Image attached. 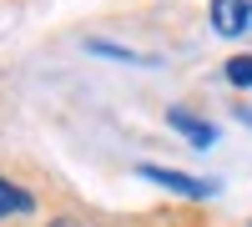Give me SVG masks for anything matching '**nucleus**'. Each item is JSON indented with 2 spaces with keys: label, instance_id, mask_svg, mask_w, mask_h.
Wrapping results in <instances>:
<instances>
[{
  "label": "nucleus",
  "instance_id": "1",
  "mask_svg": "<svg viewBox=\"0 0 252 227\" xmlns=\"http://www.w3.org/2000/svg\"><path fill=\"white\" fill-rule=\"evenodd\" d=\"M136 177L157 182V187L177 192V197H192V202H202V197H212V192H217V182H202V177L177 172V167H157V162H141V167H136Z\"/></svg>",
  "mask_w": 252,
  "mask_h": 227
},
{
  "label": "nucleus",
  "instance_id": "2",
  "mask_svg": "<svg viewBox=\"0 0 252 227\" xmlns=\"http://www.w3.org/2000/svg\"><path fill=\"white\" fill-rule=\"evenodd\" d=\"M217 35H247L252 31V0H212L207 5Z\"/></svg>",
  "mask_w": 252,
  "mask_h": 227
},
{
  "label": "nucleus",
  "instance_id": "3",
  "mask_svg": "<svg viewBox=\"0 0 252 227\" xmlns=\"http://www.w3.org/2000/svg\"><path fill=\"white\" fill-rule=\"evenodd\" d=\"M166 127H172V131H182L197 152H207V147L217 141V127H212V121H202V116H192L187 106H172V111H166Z\"/></svg>",
  "mask_w": 252,
  "mask_h": 227
},
{
  "label": "nucleus",
  "instance_id": "4",
  "mask_svg": "<svg viewBox=\"0 0 252 227\" xmlns=\"http://www.w3.org/2000/svg\"><path fill=\"white\" fill-rule=\"evenodd\" d=\"M35 207V197L20 187V182H10V177H0V217H26Z\"/></svg>",
  "mask_w": 252,
  "mask_h": 227
},
{
  "label": "nucleus",
  "instance_id": "5",
  "mask_svg": "<svg viewBox=\"0 0 252 227\" xmlns=\"http://www.w3.org/2000/svg\"><path fill=\"white\" fill-rule=\"evenodd\" d=\"M86 51L111 56V61H126V66H152V56H141V51H131V46H111V40H86Z\"/></svg>",
  "mask_w": 252,
  "mask_h": 227
},
{
  "label": "nucleus",
  "instance_id": "6",
  "mask_svg": "<svg viewBox=\"0 0 252 227\" xmlns=\"http://www.w3.org/2000/svg\"><path fill=\"white\" fill-rule=\"evenodd\" d=\"M222 76L232 81V86H242V91H252V56H232L222 66Z\"/></svg>",
  "mask_w": 252,
  "mask_h": 227
},
{
  "label": "nucleus",
  "instance_id": "7",
  "mask_svg": "<svg viewBox=\"0 0 252 227\" xmlns=\"http://www.w3.org/2000/svg\"><path fill=\"white\" fill-rule=\"evenodd\" d=\"M46 227H91V222H76V217H56V222H46Z\"/></svg>",
  "mask_w": 252,
  "mask_h": 227
},
{
  "label": "nucleus",
  "instance_id": "8",
  "mask_svg": "<svg viewBox=\"0 0 252 227\" xmlns=\"http://www.w3.org/2000/svg\"><path fill=\"white\" fill-rule=\"evenodd\" d=\"M237 116H242V121H247V127H252V111H237Z\"/></svg>",
  "mask_w": 252,
  "mask_h": 227
},
{
  "label": "nucleus",
  "instance_id": "9",
  "mask_svg": "<svg viewBox=\"0 0 252 227\" xmlns=\"http://www.w3.org/2000/svg\"><path fill=\"white\" fill-rule=\"evenodd\" d=\"M247 227H252V222H247Z\"/></svg>",
  "mask_w": 252,
  "mask_h": 227
}]
</instances>
